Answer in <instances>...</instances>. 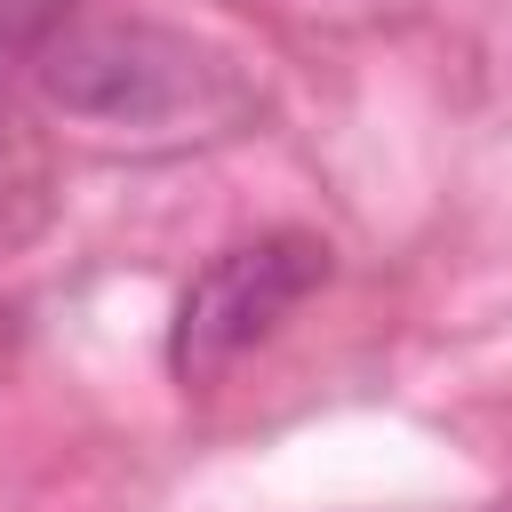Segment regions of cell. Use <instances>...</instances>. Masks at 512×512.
Listing matches in <instances>:
<instances>
[{
  "label": "cell",
  "mask_w": 512,
  "mask_h": 512,
  "mask_svg": "<svg viewBox=\"0 0 512 512\" xmlns=\"http://www.w3.org/2000/svg\"><path fill=\"white\" fill-rule=\"evenodd\" d=\"M320 280H328V240L320 232H256V240L208 256L192 272V288L176 296L168 368L184 384H208L216 368L256 352Z\"/></svg>",
  "instance_id": "obj_2"
},
{
  "label": "cell",
  "mask_w": 512,
  "mask_h": 512,
  "mask_svg": "<svg viewBox=\"0 0 512 512\" xmlns=\"http://www.w3.org/2000/svg\"><path fill=\"white\" fill-rule=\"evenodd\" d=\"M64 8H72V0H0V96L24 80V64H32L40 32H48Z\"/></svg>",
  "instance_id": "obj_3"
},
{
  "label": "cell",
  "mask_w": 512,
  "mask_h": 512,
  "mask_svg": "<svg viewBox=\"0 0 512 512\" xmlns=\"http://www.w3.org/2000/svg\"><path fill=\"white\" fill-rule=\"evenodd\" d=\"M24 80L40 88L48 112L96 136H144V144L224 136L256 104L240 56L208 48L200 32H176L160 16H104L80 0L40 32Z\"/></svg>",
  "instance_id": "obj_1"
}]
</instances>
